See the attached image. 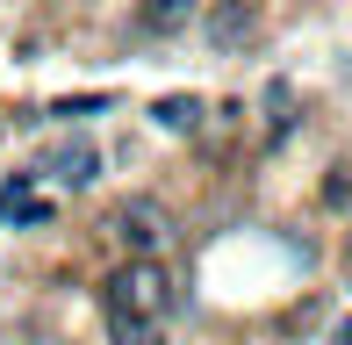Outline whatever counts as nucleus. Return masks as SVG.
Wrapping results in <instances>:
<instances>
[{
    "label": "nucleus",
    "instance_id": "obj_1",
    "mask_svg": "<svg viewBox=\"0 0 352 345\" xmlns=\"http://www.w3.org/2000/svg\"><path fill=\"white\" fill-rule=\"evenodd\" d=\"M173 309V274L158 259H130L108 274V317H144V324H166Z\"/></svg>",
    "mask_w": 352,
    "mask_h": 345
},
{
    "label": "nucleus",
    "instance_id": "obj_5",
    "mask_svg": "<svg viewBox=\"0 0 352 345\" xmlns=\"http://www.w3.org/2000/svg\"><path fill=\"white\" fill-rule=\"evenodd\" d=\"M51 172H58L65 187H87V180H101V151H94L87 137H72V144H65V151L51 159Z\"/></svg>",
    "mask_w": 352,
    "mask_h": 345
},
{
    "label": "nucleus",
    "instance_id": "obj_2",
    "mask_svg": "<svg viewBox=\"0 0 352 345\" xmlns=\"http://www.w3.org/2000/svg\"><path fill=\"white\" fill-rule=\"evenodd\" d=\"M108 230H116V245L130 259H151L158 245H166V209H158V201H122V209L108 216Z\"/></svg>",
    "mask_w": 352,
    "mask_h": 345
},
{
    "label": "nucleus",
    "instance_id": "obj_4",
    "mask_svg": "<svg viewBox=\"0 0 352 345\" xmlns=\"http://www.w3.org/2000/svg\"><path fill=\"white\" fill-rule=\"evenodd\" d=\"M195 14H201V0H137V29H151V36H173Z\"/></svg>",
    "mask_w": 352,
    "mask_h": 345
},
{
    "label": "nucleus",
    "instance_id": "obj_8",
    "mask_svg": "<svg viewBox=\"0 0 352 345\" xmlns=\"http://www.w3.org/2000/svg\"><path fill=\"white\" fill-rule=\"evenodd\" d=\"M101 108H116V101H108V93H72V101H51V115L79 122V115H101Z\"/></svg>",
    "mask_w": 352,
    "mask_h": 345
},
{
    "label": "nucleus",
    "instance_id": "obj_7",
    "mask_svg": "<svg viewBox=\"0 0 352 345\" xmlns=\"http://www.w3.org/2000/svg\"><path fill=\"white\" fill-rule=\"evenodd\" d=\"M108 338H116V345H166V324H144V317H108Z\"/></svg>",
    "mask_w": 352,
    "mask_h": 345
},
{
    "label": "nucleus",
    "instance_id": "obj_3",
    "mask_svg": "<svg viewBox=\"0 0 352 345\" xmlns=\"http://www.w3.org/2000/svg\"><path fill=\"white\" fill-rule=\"evenodd\" d=\"M252 29H259V14H252L245 0H223V8L209 14V43H216V51H237V43H252Z\"/></svg>",
    "mask_w": 352,
    "mask_h": 345
},
{
    "label": "nucleus",
    "instance_id": "obj_6",
    "mask_svg": "<svg viewBox=\"0 0 352 345\" xmlns=\"http://www.w3.org/2000/svg\"><path fill=\"white\" fill-rule=\"evenodd\" d=\"M151 115H158V130H201V93H166Z\"/></svg>",
    "mask_w": 352,
    "mask_h": 345
}]
</instances>
